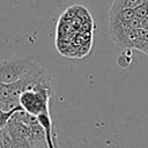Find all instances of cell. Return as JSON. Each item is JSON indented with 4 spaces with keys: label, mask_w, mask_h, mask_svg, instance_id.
<instances>
[{
    "label": "cell",
    "mask_w": 148,
    "mask_h": 148,
    "mask_svg": "<svg viewBox=\"0 0 148 148\" xmlns=\"http://www.w3.org/2000/svg\"><path fill=\"white\" fill-rule=\"evenodd\" d=\"M17 110H12V111H5L0 109V130L5 128L9 121V119L12 118V116L14 114V112Z\"/></svg>",
    "instance_id": "7c38bea8"
},
{
    "label": "cell",
    "mask_w": 148,
    "mask_h": 148,
    "mask_svg": "<svg viewBox=\"0 0 148 148\" xmlns=\"http://www.w3.org/2000/svg\"><path fill=\"white\" fill-rule=\"evenodd\" d=\"M135 17L134 9L126 8L120 10H110L109 23H130Z\"/></svg>",
    "instance_id": "8992f818"
},
{
    "label": "cell",
    "mask_w": 148,
    "mask_h": 148,
    "mask_svg": "<svg viewBox=\"0 0 148 148\" xmlns=\"http://www.w3.org/2000/svg\"><path fill=\"white\" fill-rule=\"evenodd\" d=\"M12 118L15 119V120H17V121H21V123H23V124H25V125H29V126L35 125V124L38 123L37 116L31 114V113H29L28 111H25V110H23V109L15 111L14 114L12 116Z\"/></svg>",
    "instance_id": "52a82bcc"
},
{
    "label": "cell",
    "mask_w": 148,
    "mask_h": 148,
    "mask_svg": "<svg viewBox=\"0 0 148 148\" xmlns=\"http://www.w3.org/2000/svg\"><path fill=\"white\" fill-rule=\"evenodd\" d=\"M10 97H14L12 83H5L0 81V102H3Z\"/></svg>",
    "instance_id": "9c48e42d"
},
{
    "label": "cell",
    "mask_w": 148,
    "mask_h": 148,
    "mask_svg": "<svg viewBox=\"0 0 148 148\" xmlns=\"http://www.w3.org/2000/svg\"><path fill=\"white\" fill-rule=\"evenodd\" d=\"M109 34L114 45L124 50H133L139 36L128 23H109Z\"/></svg>",
    "instance_id": "3957f363"
},
{
    "label": "cell",
    "mask_w": 148,
    "mask_h": 148,
    "mask_svg": "<svg viewBox=\"0 0 148 148\" xmlns=\"http://www.w3.org/2000/svg\"><path fill=\"white\" fill-rule=\"evenodd\" d=\"M53 94V86L45 83H37L29 89L22 91L18 97L23 110L31 114L38 116L49 111V102Z\"/></svg>",
    "instance_id": "6da1fadb"
},
{
    "label": "cell",
    "mask_w": 148,
    "mask_h": 148,
    "mask_svg": "<svg viewBox=\"0 0 148 148\" xmlns=\"http://www.w3.org/2000/svg\"><path fill=\"white\" fill-rule=\"evenodd\" d=\"M36 64L32 59L5 60L0 64V81L5 83L16 82L28 76Z\"/></svg>",
    "instance_id": "7a4b0ae2"
},
{
    "label": "cell",
    "mask_w": 148,
    "mask_h": 148,
    "mask_svg": "<svg viewBox=\"0 0 148 148\" xmlns=\"http://www.w3.org/2000/svg\"><path fill=\"white\" fill-rule=\"evenodd\" d=\"M143 1H146V2H148V0H143Z\"/></svg>",
    "instance_id": "ac0fdd59"
},
{
    "label": "cell",
    "mask_w": 148,
    "mask_h": 148,
    "mask_svg": "<svg viewBox=\"0 0 148 148\" xmlns=\"http://www.w3.org/2000/svg\"><path fill=\"white\" fill-rule=\"evenodd\" d=\"M38 123L44 130L45 133V142H46V148H59L57 143V134L53 128V123L52 118L50 116V112H43L37 116Z\"/></svg>",
    "instance_id": "277c9868"
},
{
    "label": "cell",
    "mask_w": 148,
    "mask_h": 148,
    "mask_svg": "<svg viewBox=\"0 0 148 148\" xmlns=\"http://www.w3.org/2000/svg\"><path fill=\"white\" fill-rule=\"evenodd\" d=\"M6 128L8 130L10 136H21V138H25L29 140V136H30V126L29 125H25L21 121H17L13 118L9 119Z\"/></svg>",
    "instance_id": "5b68a950"
},
{
    "label": "cell",
    "mask_w": 148,
    "mask_h": 148,
    "mask_svg": "<svg viewBox=\"0 0 148 148\" xmlns=\"http://www.w3.org/2000/svg\"><path fill=\"white\" fill-rule=\"evenodd\" d=\"M134 50H139L140 52H142V53L148 56V42L138 39V42H136V44L134 46Z\"/></svg>",
    "instance_id": "5bb4252c"
},
{
    "label": "cell",
    "mask_w": 148,
    "mask_h": 148,
    "mask_svg": "<svg viewBox=\"0 0 148 148\" xmlns=\"http://www.w3.org/2000/svg\"><path fill=\"white\" fill-rule=\"evenodd\" d=\"M142 28L146 29V30H148V16L142 20Z\"/></svg>",
    "instance_id": "9a60e30c"
},
{
    "label": "cell",
    "mask_w": 148,
    "mask_h": 148,
    "mask_svg": "<svg viewBox=\"0 0 148 148\" xmlns=\"http://www.w3.org/2000/svg\"><path fill=\"white\" fill-rule=\"evenodd\" d=\"M0 148H3V145H2V141H1V134H0Z\"/></svg>",
    "instance_id": "2e32d148"
},
{
    "label": "cell",
    "mask_w": 148,
    "mask_h": 148,
    "mask_svg": "<svg viewBox=\"0 0 148 148\" xmlns=\"http://www.w3.org/2000/svg\"><path fill=\"white\" fill-rule=\"evenodd\" d=\"M142 2L143 0H113L110 10H120V9H126V8L134 9L136 6H139Z\"/></svg>",
    "instance_id": "ba28073f"
},
{
    "label": "cell",
    "mask_w": 148,
    "mask_h": 148,
    "mask_svg": "<svg viewBox=\"0 0 148 148\" xmlns=\"http://www.w3.org/2000/svg\"><path fill=\"white\" fill-rule=\"evenodd\" d=\"M134 14H135V17L140 18V20H143L148 16V2L143 1L142 3H140L139 6H136L134 8Z\"/></svg>",
    "instance_id": "30bf717a"
},
{
    "label": "cell",
    "mask_w": 148,
    "mask_h": 148,
    "mask_svg": "<svg viewBox=\"0 0 148 148\" xmlns=\"http://www.w3.org/2000/svg\"><path fill=\"white\" fill-rule=\"evenodd\" d=\"M0 134H1V141H2L3 148H13V139H12L8 130L6 127L0 130Z\"/></svg>",
    "instance_id": "8fae6325"
},
{
    "label": "cell",
    "mask_w": 148,
    "mask_h": 148,
    "mask_svg": "<svg viewBox=\"0 0 148 148\" xmlns=\"http://www.w3.org/2000/svg\"><path fill=\"white\" fill-rule=\"evenodd\" d=\"M13 148H32L29 140L21 136H13Z\"/></svg>",
    "instance_id": "4fadbf2b"
},
{
    "label": "cell",
    "mask_w": 148,
    "mask_h": 148,
    "mask_svg": "<svg viewBox=\"0 0 148 148\" xmlns=\"http://www.w3.org/2000/svg\"><path fill=\"white\" fill-rule=\"evenodd\" d=\"M1 108H2V105H1V102H0V109H1Z\"/></svg>",
    "instance_id": "e0dca14e"
}]
</instances>
